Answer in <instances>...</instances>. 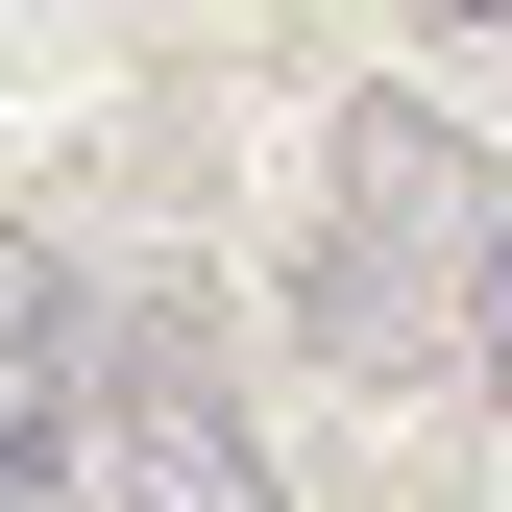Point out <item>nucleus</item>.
Here are the masks:
<instances>
[{
	"mask_svg": "<svg viewBox=\"0 0 512 512\" xmlns=\"http://www.w3.org/2000/svg\"><path fill=\"white\" fill-rule=\"evenodd\" d=\"M98 464V293L49 220H0V512H74Z\"/></svg>",
	"mask_w": 512,
	"mask_h": 512,
	"instance_id": "3",
	"label": "nucleus"
},
{
	"mask_svg": "<svg viewBox=\"0 0 512 512\" xmlns=\"http://www.w3.org/2000/svg\"><path fill=\"white\" fill-rule=\"evenodd\" d=\"M464 25H512V0H464Z\"/></svg>",
	"mask_w": 512,
	"mask_h": 512,
	"instance_id": "5",
	"label": "nucleus"
},
{
	"mask_svg": "<svg viewBox=\"0 0 512 512\" xmlns=\"http://www.w3.org/2000/svg\"><path fill=\"white\" fill-rule=\"evenodd\" d=\"M98 464H122V512H293L196 317H147V342H98Z\"/></svg>",
	"mask_w": 512,
	"mask_h": 512,
	"instance_id": "2",
	"label": "nucleus"
},
{
	"mask_svg": "<svg viewBox=\"0 0 512 512\" xmlns=\"http://www.w3.org/2000/svg\"><path fill=\"white\" fill-rule=\"evenodd\" d=\"M488 147L439 98H342V196H317V366H342V391H415L439 342H464V293H488Z\"/></svg>",
	"mask_w": 512,
	"mask_h": 512,
	"instance_id": "1",
	"label": "nucleus"
},
{
	"mask_svg": "<svg viewBox=\"0 0 512 512\" xmlns=\"http://www.w3.org/2000/svg\"><path fill=\"white\" fill-rule=\"evenodd\" d=\"M464 342H488V391H512V220H488V293H464Z\"/></svg>",
	"mask_w": 512,
	"mask_h": 512,
	"instance_id": "4",
	"label": "nucleus"
}]
</instances>
